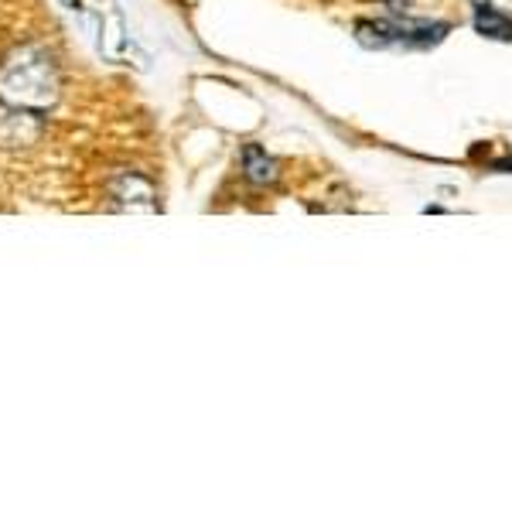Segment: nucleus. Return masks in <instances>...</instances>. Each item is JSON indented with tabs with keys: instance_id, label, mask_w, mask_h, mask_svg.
I'll return each instance as SVG.
<instances>
[{
	"instance_id": "obj_1",
	"label": "nucleus",
	"mask_w": 512,
	"mask_h": 512,
	"mask_svg": "<svg viewBox=\"0 0 512 512\" xmlns=\"http://www.w3.org/2000/svg\"><path fill=\"white\" fill-rule=\"evenodd\" d=\"M0 99L18 110H48L59 99V72L41 48H21L0 69Z\"/></svg>"
},
{
	"instance_id": "obj_2",
	"label": "nucleus",
	"mask_w": 512,
	"mask_h": 512,
	"mask_svg": "<svg viewBox=\"0 0 512 512\" xmlns=\"http://www.w3.org/2000/svg\"><path fill=\"white\" fill-rule=\"evenodd\" d=\"M62 4L86 24L99 55H106L110 62H127V52H130L127 24H123L113 0H62Z\"/></svg>"
},
{
	"instance_id": "obj_3",
	"label": "nucleus",
	"mask_w": 512,
	"mask_h": 512,
	"mask_svg": "<svg viewBox=\"0 0 512 512\" xmlns=\"http://www.w3.org/2000/svg\"><path fill=\"white\" fill-rule=\"evenodd\" d=\"M448 24H431V21H359L355 24V38L366 48H390V45H407V48H431L448 35Z\"/></svg>"
},
{
	"instance_id": "obj_4",
	"label": "nucleus",
	"mask_w": 512,
	"mask_h": 512,
	"mask_svg": "<svg viewBox=\"0 0 512 512\" xmlns=\"http://www.w3.org/2000/svg\"><path fill=\"white\" fill-rule=\"evenodd\" d=\"M243 175L250 178L253 185H274V181L280 178V168H277V161L263 151V147L246 144L243 147Z\"/></svg>"
},
{
	"instance_id": "obj_5",
	"label": "nucleus",
	"mask_w": 512,
	"mask_h": 512,
	"mask_svg": "<svg viewBox=\"0 0 512 512\" xmlns=\"http://www.w3.org/2000/svg\"><path fill=\"white\" fill-rule=\"evenodd\" d=\"M475 31L485 38H495V41H512V18L492 4H478L475 7Z\"/></svg>"
}]
</instances>
